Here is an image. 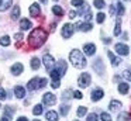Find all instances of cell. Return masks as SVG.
<instances>
[{
	"label": "cell",
	"instance_id": "35",
	"mask_svg": "<svg viewBox=\"0 0 131 121\" xmlns=\"http://www.w3.org/2000/svg\"><path fill=\"white\" fill-rule=\"evenodd\" d=\"M41 113H42V106H41V104L35 106V107H34V110H32V114L38 115V114H41Z\"/></svg>",
	"mask_w": 131,
	"mask_h": 121
},
{
	"label": "cell",
	"instance_id": "27",
	"mask_svg": "<svg viewBox=\"0 0 131 121\" xmlns=\"http://www.w3.org/2000/svg\"><path fill=\"white\" fill-rule=\"evenodd\" d=\"M131 117L128 113H121V114L118 115V118H117V121H130Z\"/></svg>",
	"mask_w": 131,
	"mask_h": 121
},
{
	"label": "cell",
	"instance_id": "20",
	"mask_svg": "<svg viewBox=\"0 0 131 121\" xmlns=\"http://www.w3.org/2000/svg\"><path fill=\"white\" fill-rule=\"evenodd\" d=\"M13 0H0V11H6L12 6Z\"/></svg>",
	"mask_w": 131,
	"mask_h": 121
},
{
	"label": "cell",
	"instance_id": "10",
	"mask_svg": "<svg viewBox=\"0 0 131 121\" xmlns=\"http://www.w3.org/2000/svg\"><path fill=\"white\" fill-rule=\"evenodd\" d=\"M27 89L28 90H35V89H40V79L34 78L27 83Z\"/></svg>",
	"mask_w": 131,
	"mask_h": 121
},
{
	"label": "cell",
	"instance_id": "51",
	"mask_svg": "<svg viewBox=\"0 0 131 121\" xmlns=\"http://www.w3.org/2000/svg\"><path fill=\"white\" fill-rule=\"evenodd\" d=\"M0 121H10V120H9V118H7V117H3V118H2V120H0Z\"/></svg>",
	"mask_w": 131,
	"mask_h": 121
},
{
	"label": "cell",
	"instance_id": "5",
	"mask_svg": "<svg viewBox=\"0 0 131 121\" xmlns=\"http://www.w3.org/2000/svg\"><path fill=\"white\" fill-rule=\"evenodd\" d=\"M75 31V27L72 24H63L62 27V37L63 38H71Z\"/></svg>",
	"mask_w": 131,
	"mask_h": 121
},
{
	"label": "cell",
	"instance_id": "4",
	"mask_svg": "<svg viewBox=\"0 0 131 121\" xmlns=\"http://www.w3.org/2000/svg\"><path fill=\"white\" fill-rule=\"evenodd\" d=\"M78 83H79L80 87H88L90 84V75L89 73H82L78 79Z\"/></svg>",
	"mask_w": 131,
	"mask_h": 121
},
{
	"label": "cell",
	"instance_id": "49",
	"mask_svg": "<svg viewBox=\"0 0 131 121\" xmlns=\"http://www.w3.org/2000/svg\"><path fill=\"white\" fill-rule=\"evenodd\" d=\"M17 121H28V120H27L26 117H18V120H17Z\"/></svg>",
	"mask_w": 131,
	"mask_h": 121
},
{
	"label": "cell",
	"instance_id": "47",
	"mask_svg": "<svg viewBox=\"0 0 131 121\" xmlns=\"http://www.w3.org/2000/svg\"><path fill=\"white\" fill-rule=\"evenodd\" d=\"M16 39H17V41H21V39H23V34H16Z\"/></svg>",
	"mask_w": 131,
	"mask_h": 121
},
{
	"label": "cell",
	"instance_id": "19",
	"mask_svg": "<svg viewBox=\"0 0 131 121\" xmlns=\"http://www.w3.org/2000/svg\"><path fill=\"white\" fill-rule=\"evenodd\" d=\"M107 55H108V58L111 59V65H113V66H118V65L121 63V59L117 58V56H114L113 52H107Z\"/></svg>",
	"mask_w": 131,
	"mask_h": 121
},
{
	"label": "cell",
	"instance_id": "37",
	"mask_svg": "<svg viewBox=\"0 0 131 121\" xmlns=\"http://www.w3.org/2000/svg\"><path fill=\"white\" fill-rule=\"evenodd\" d=\"M104 18H106V14L104 13H99V14H97V17H96L97 23H103V21H104Z\"/></svg>",
	"mask_w": 131,
	"mask_h": 121
},
{
	"label": "cell",
	"instance_id": "38",
	"mask_svg": "<svg viewBox=\"0 0 131 121\" xmlns=\"http://www.w3.org/2000/svg\"><path fill=\"white\" fill-rule=\"evenodd\" d=\"M102 121H111V117H110V114H107V113H102Z\"/></svg>",
	"mask_w": 131,
	"mask_h": 121
},
{
	"label": "cell",
	"instance_id": "13",
	"mask_svg": "<svg viewBox=\"0 0 131 121\" xmlns=\"http://www.w3.org/2000/svg\"><path fill=\"white\" fill-rule=\"evenodd\" d=\"M76 28H78V30H80V31H90L93 27H92L90 23H78Z\"/></svg>",
	"mask_w": 131,
	"mask_h": 121
},
{
	"label": "cell",
	"instance_id": "22",
	"mask_svg": "<svg viewBox=\"0 0 131 121\" xmlns=\"http://www.w3.org/2000/svg\"><path fill=\"white\" fill-rule=\"evenodd\" d=\"M128 90H130V84L128 83H120L118 84V92L121 93V94H127Z\"/></svg>",
	"mask_w": 131,
	"mask_h": 121
},
{
	"label": "cell",
	"instance_id": "25",
	"mask_svg": "<svg viewBox=\"0 0 131 121\" xmlns=\"http://www.w3.org/2000/svg\"><path fill=\"white\" fill-rule=\"evenodd\" d=\"M18 16H20V7H18V6H14V7H13V11H12V18L17 20Z\"/></svg>",
	"mask_w": 131,
	"mask_h": 121
},
{
	"label": "cell",
	"instance_id": "6",
	"mask_svg": "<svg viewBox=\"0 0 131 121\" xmlns=\"http://www.w3.org/2000/svg\"><path fill=\"white\" fill-rule=\"evenodd\" d=\"M42 62H44V66L47 68V70H48V72H51L52 66H54V58H52L49 53H47V55H44Z\"/></svg>",
	"mask_w": 131,
	"mask_h": 121
},
{
	"label": "cell",
	"instance_id": "30",
	"mask_svg": "<svg viewBox=\"0 0 131 121\" xmlns=\"http://www.w3.org/2000/svg\"><path fill=\"white\" fill-rule=\"evenodd\" d=\"M40 65H41V61L38 58H32L31 59V68H32V69H38Z\"/></svg>",
	"mask_w": 131,
	"mask_h": 121
},
{
	"label": "cell",
	"instance_id": "11",
	"mask_svg": "<svg viewBox=\"0 0 131 121\" xmlns=\"http://www.w3.org/2000/svg\"><path fill=\"white\" fill-rule=\"evenodd\" d=\"M103 96H104V93H103L102 89H94L93 92H92V100H93V101L102 100Z\"/></svg>",
	"mask_w": 131,
	"mask_h": 121
},
{
	"label": "cell",
	"instance_id": "31",
	"mask_svg": "<svg viewBox=\"0 0 131 121\" xmlns=\"http://www.w3.org/2000/svg\"><path fill=\"white\" fill-rule=\"evenodd\" d=\"M59 111H61V114L65 117V115L69 113V106H68V104H62V106L59 107Z\"/></svg>",
	"mask_w": 131,
	"mask_h": 121
},
{
	"label": "cell",
	"instance_id": "7",
	"mask_svg": "<svg viewBox=\"0 0 131 121\" xmlns=\"http://www.w3.org/2000/svg\"><path fill=\"white\" fill-rule=\"evenodd\" d=\"M57 101V97H55V94H52V93H45L42 97V103L47 104V106H52V104Z\"/></svg>",
	"mask_w": 131,
	"mask_h": 121
},
{
	"label": "cell",
	"instance_id": "54",
	"mask_svg": "<svg viewBox=\"0 0 131 121\" xmlns=\"http://www.w3.org/2000/svg\"><path fill=\"white\" fill-rule=\"evenodd\" d=\"M55 2H57V0H55Z\"/></svg>",
	"mask_w": 131,
	"mask_h": 121
},
{
	"label": "cell",
	"instance_id": "34",
	"mask_svg": "<svg viewBox=\"0 0 131 121\" xmlns=\"http://www.w3.org/2000/svg\"><path fill=\"white\" fill-rule=\"evenodd\" d=\"M85 4V0H72V6L73 7H82Z\"/></svg>",
	"mask_w": 131,
	"mask_h": 121
},
{
	"label": "cell",
	"instance_id": "9",
	"mask_svg": "<svg viewBox=\"0 0 131 121\" xmlns=\"http://www.w3.org/2000/svg\"><path fill=\"white\" fill-rule=\"evenodd\" d=\"M40 13H41L40 4H37V3H32V4L30 6V16L37 17V16H40Z\"/></svg>",
	"mask_w": 131,
	"mask_h": 121
},
{
	"label": "cell",
	"instance_id": "14",
	"mask_svg": "<svg viewBox=\"0 0 131 121\" xmlns=\"http://www.w3.org/2000/svg\"><path fill=\"white\" fill-rule=\"evenodd\" d=\"M79 14H80V16H83L86 20H89V18L92 17V14H90V7H89L88 4H86V6H83V7H82V10H80V13H79Z\"/></svg>",
	"mask_w": 131,
	"mask_h": 121
},
{
	"label": "cell",
	"instance_id": "15",
	"mask_svg": "<svg viewBox=\"0 0 131 121\" xmlns=\"http://www.w3.org/2000/svg\"><path fill=\"white\" fill-rule=\"evenodd\" d=\"M14 94L17 98H23L24 96H26V90H24V87L21 86H16L14 87Z\"/></svg>",
	"mask_w": 131,
	"mask_h": 121
},
{
	"label": "cell",
	"instance_id": "26",
	"mask_svg": "<svg viewBox=\"0 0 131 121\" xmlns=\"http://www.w3.org/2000/svg\"><path fill=\"white\" fill-rule=\"evenodd\" d=\"M52 13H54L55 16H63V8L59 7V6H54V7H52Z\"/></svg>",
	"mask_w": 131,
	"mask_h": 121
},
{
	"label": "cell",
	"instance_id": "3",
	"mask_svg": "<svg viewBox=\"0 0 131 121\" xmlns=\"http://www.w3.org/2000/svg\"><path fill=\"white\" fill-rule=\"evenodd\" d=\"M49 73H51V78H52L51 86L54 87V89H58V87H59V79H61V76H62V75H61L57 69H52Z\"/></svg>",
	"mask_w": 131,
	"mask_h": 121
},
{
	"label": "cell",
	"instance_id": "46",
	"mask_svg": "<svg viewBox=\"0 0 131 121\" xmlns=\"http://www.w3.org/2000/svg\"><path fill=\"white\" fill-rule=\"evenodd\" d=\"M116 14V6H111L110 7V16H114Z\"/></svg>",
	"mask_w": 131,
	"mask_h": 121
},
{
	"label": "cell",
	"instance_id": "29",
	"mask_svg": "<svg viewBox=\"0 0 131 121\" xmlns=\"http://www.w3.org/2000/svg\"><path fill=\"white\" fill-rule=\"evenodd\" d=\"M72 96H73V92L72 90H65V92L62 93V98L63 100H69V98H72Z\"/></svg>",
	"mask_w": 131,
	"mask_h": 121
},
{
	"label": "cell",
	"instance_id": "43",
	"mask_svg": "<svg viewBox=\"0 0 131 121\" xmlns=\"http://www.w3.org/2000/svg\"><path fill=\"white\" fill-rule=\"evenodd\" d=\"M47 83H48V80H47L45 78L40 79V87H45V86H47Z\"/></svg>",
	"mask_w": 131,
	"mask_h": 121
},
{
	"label": "cell",
	"instance_id": "24",
	"mask_svg": "<svg viewBox=\"0 0 131 121\" xmlns=\"http://www.w3.org/2000/svg\"><path fill=\"white\" fill-rule=\"evenodd\" d=\"M20 27H21V30H30V27H31V23H30V20L23 18V20L20 21Z\"/></svg>",
	"mask_w": 131,
	"mask_h": 121
},
{
	"label": "cell",
	"instance_id": "23",
	"mask_svg": "<svg viewBox=\"0 0 131 121\" xmlns=\"http://www.w3.org/2000/svg\"><path fill=\"white\" fill-rule=\"evenodd\" d=\"M108 107H110L111 111H118V110L121 108V103H120V101H117V100H113Z\"/></svg>",
	"mask_w": 131,
	"mask_h": 121
},
{
	"label": "cell",
	"instance_id": "17",
	"mask_svg": "<svg viewBox=\"0 0 131 121\" xmlns=\"http://www.w3.org/2000/svg\"><path fill=\"white\" fill-rule=\"evenodd\" d=\"M10 70H12L13 75L17 76V75H20V73L23 72V65H21V63H14V65L12 66V69H10Z\"/></svg>",
	"mask_w": 131,
	"mask_h": 121
},
{
	"label": "cell",
	"instance_id": "21",
	"mask_svg": "<svg viewBox=\"0 0 131 121\" xmlns=\"http://www.w3.org/2000/svg\"><path fill=\"white\" fill-rule=\"evenodd\" d=\"M45 117H47L48 121H57L58 120V114H57V111H54V110H49V111L45 114Z\"/></svg>",
	"mask_w": 131,
	"mask_h": 121
},
{
	"label": "cell",
	"instance_id": "18",
	"mask_svg": "<svg viewBox=\"0 0 131 121\" xmlns=\"http://www.w3.org/2000/svg\"><path fill=\"white\" fill-rule=\"evenodd\" d=\"M55 69H57L61 75H63V73H65V70H66V62L65 61H58L57 68H55Z\"/></svg>",
	"mask_w": 131,
	"mask_h": 121
},
{
	"label": "cell",
	"instance_id": "44",
	"mask_svg": "<svg viewBox=\"0 0 131 121\" xmlns=\"http://www.w3.org/2000/svg\"><path fill=\"white\" fill-rule=\"evenodd\" d=\"M73 97H76V98H82L83 96H82V93H80L79 90H76V92H73Z\"/></svg>",
	"mask_w": 131,
	"mask_h": 121
},
{
	"label": "cell",
	"instance_id": "55",
	"mask_svg": "<svg viewBox=\"0 0 131 121\" xmlns=\"http://www.w3.org/2000/svg\"><path fill=\"white\" fill-rule=\"evenodd\" d=\"M76 121H78V120H76Z\"/></svg>",
	"mask_w": 131,
	"mask_h": 121
},
{
	"label": "cell",
	"instance_id": "40",
	"mask_svg": "<svg viewBox=\"0 0 131 121\" xmlns=\"http://www.w3.org/2000/svg\"><path fill=\"white\" fill-rule=\"evenodd\" d=\"M123 76H124L127 80H131V70H130V69H125L124 73H123Z\"/></svg>",
	"mask_w": 131,
	"mask_h": 121
},
{
	"label": "cell",
	"instance_id": "36",
	"mask_svg": "<svg viewBox=\"0 0 131 121\" xmlns=\"http://www.w3.org/2000/svg\"><path fill=\"white\" fill-rule=\"evenodd\" d=\"M94 6L97 8H103L104 7V0H94Z\"/></svg>",
	"mask_w": 131,
	"mask_h": 121
},
{
	"label": "cell",
	"instance_id": "12",
	"mask_svg": "<svg viewBox=\"0 0 131 121\" xmlns=\"http://www.w3.org/2000/svg\"><path fill=\"white\" fill-rule=\"evenodd\" d=\"M83 51H85V53L88 56H92V55H94V52H96V47H94L93 44H86L85 48H83Z\"/></svg>",
	"mask_w": 131,
	"mask_h": 121
},
{
	"label": "cell",
	"instance_id": "16",
	"mask_svg": "<svg viewBox=\"0 0 131 121\" xmlns=\"http://www.w3.org/2000/svg\"><path fill=\"white\" fill-rule=\"evenodd\" d=\"M93 68H94V69H96L97 72L100 73V75H103V72H104V66H103L102 59H97V61L93 63Z\"/></svg>",
	"mask_w": 131,
	"mask_h": 121
},
{
	"label": "cell",
	"instance_id": "28",
	"mask_svg": "<svg viewBox=\"0 0 131 121\" xmlns=\"http://www.w3.org/2000/svg\"><path fill=\"white\" fill-rule=\"evenodd\" d=\"M120 32H121V20H117L116 23V27H114V35H120Z\"/></svg>",
	"mask_w": 131,
	"mask_h": 121
},
{
	"label": "cell",
	"instance_id": "42",
	"mask_svg": "<svg viewBox=\"0 0 131 121\" xmlns=\"http://www.w3.org/2000/svg\"><path fill=\"white\" fill-rule=\"evenodd\" d=\"M117 11H118V14L121 16L123 13H124V7H123L121 3H117Z\"/></svg>",
	"mask_w": 131,
	"mask_h": 121
},
{
	"label": "cell",
	"instance_id": "45",
	"mask_svg": "<svg viewBox=\"0 0 131 121\" xmlns=\"http://www.w3.org/2000/svg\"><path fill=\"white\" fill-rule=\"evenodd\" d=\"M6 98V92L3 89H0V100H4Z\"/></svg>",
	"mask_w": 131,
	"mask_h": 121
},
{
	"label": "cell",
	"instance_id": "8",
	"mask_svg": "<svg viewBox=\"0 0 131 121\" xmlns=\"http://www.w3.org/2000/svg\"><path fill=\"white\" fill-rule=\"evenodd\" d=\"M116 52L118 53V55H128V52H130V48L127 47V45L124 44H117L116 45Z\"/></svg>",
	"mask_w": 131,
	"mask_h": 121
},
{
	"label": "cell",
	"instance_id": "2",
	"mask_svg": "<svg viewBox=\"0 0 131 121\" xmlns=\"http://www.w3.org/2000/svg\"><path fill=\"white\" fill-rule=\"evenodd\" d=\"M69 61L72 62V65H73L75 68H79V69H82V68L86 66L85 56H83L82 52L78 51V49H73L71 53H69Z\"/></svg>",
	"mask_w": 131,
	"mask_h": 121
},
{
	"label": "cell",
	"instance_id": "50",
	"mask_svg": "<svg viewBox=\"0 0 131 121\" xmlns=\"http://www.w3.org/2000/svg\"><path fill=\"white\" fill-rule=\"evenodd\" d=\"M103 41H104L106 44H110V42H111V39H110V38H104V39H103Z\"/></svg>",
	"mask_w": 131,
	"mask_h": 121
},
{
	"label": "cell",
	"instance_id": "53",
	"mask_svg": "<svg viewBox=\"0 0 131 121\" xmlns=\"http://www.w3.org/2000/svg\"><path fill=\"white\" fill-rule=\"evenodd\" d=\"M34 121H40V120H34Z\"/></svg>",
	"mask_w": 131,
	"mask_h": 121
},
{
	"label": "cell",
	"instance_id": "48",
	"mask_svg": "<svg viewBox=\"0 0 131 121\" xmlns=\"http://www.w3.org/2000/svg\"><path fill=\"white\" fill-rule=\"evenodd\" d=\"M76 16H78V13H75V11H71V13H69V17H71V18H75Z\"/></svg>",
	"mask_w": 131,
	"mask_h": 121
},
{
	"label": "cell",
	"instance_id": "1",
	"mask_svg": "<svg viewBox=\"0 0 131 121\" xmlns=\"http://www.w3.org/2000/svg\"><path fill=\"white\" fill-rule=\"evenodd\" d=\"M48 38V34L42 30V28H35V30L31 31V34L28 35V45L32 48V49H37L40 48L44 42Z\"/></svg>",
	"mask_w": 131,
	"mask_h": 121
},
{
	"label": "cell",
	"instance_id": "39",
	"mask_svg": "<svg viewBox=\"0 0 131 121\" xmlns=\"http://www.w3.org/2000/svg\"><path fill=\"white\" fill-rule=\"evenodd\" d=\"M13 111H14V110H13L12 107H6V110H4V117H10V115L13 114Z\"/></svg>",
	"mask_w": 131,
	"mask_h": 121
},
{
	"label": "cell",
	"instance_id": "33",
	"mask_svg": "<svg viewBox=\"0 0 131 121\" xmlns=\"http://www.w3.org/2000/svg\"><path fill=\"white\" fill-rule=\"evenodd\" d=\"M86 111H88V108H86L85 106H80L79 108H78V117H83V115L86 114Z\"/></svg>",
	"mask_w": 131,
	"mask_h": 121
},
{
	"label": "cell",
	"instance_id": "52",
	"mask_svg": "<svg viewBox=\"0 0 131 121\" xmlns=\"http://www.w3.org/2000/svg\"><path fill=\"white\" fill-rule=\"evenodd\" d=\"M41 2H42V3H47V0H41Z\"/></svg>",
	"mask_w": 131,
	"mask_h": 121
},
{
	"label": "cell",
	"instance_id": "32",
	"mask_svg": "<svg viewBox=\"0 0 131 121\" xmlns=\"http://www.w3.org/2000/svg\"><path fill=\"white\" fill-rule=\"evenodd\" d=\"M0 44L3 45V47H9V45H10V38L7 35L2 37V38H0Z\"/></svg>",
	"mask_w": 131,
	"mask_h": 121
},
{
	"label": "cell",
	"instance_id": "41",
	"mask_svg": "<svg viewBox=\"0 0 131 121\" xmlns=\"http://www.w3.org/2000/svg\"><path fill=\"white\" fill-rule=\"evenodd\" d=\"M86 121H97V115L94 114V113H92V114H89V115H88Z\"/></svg>",
	"mask_w": 131,
	"mask_h": 121
}]
</instances>
